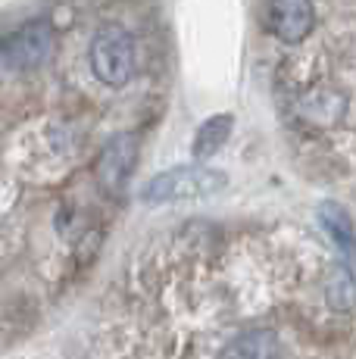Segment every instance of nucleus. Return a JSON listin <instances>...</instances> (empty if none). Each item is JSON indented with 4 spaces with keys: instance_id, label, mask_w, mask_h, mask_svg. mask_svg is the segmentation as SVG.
Masks as SVG:
<instances>
[{
    "instance_id": "nucleus-5",
    "label": "nucleus",
    "mask_w": 356,
    "mask_h": 359,
    "mask_svg": "<svg viewBox=\"0 0 356 359\" xmlns=\"http://www.w3.org/2000/svg\"><path fill=\"white\" fill-rule=\"evenodd\" d=\"M135 163H138V144L132 135H119L107 144L97 160V184L107 194H122V188L132 178Z\"/></svg>"
},
{
    "instance_id": "nucleus-3",
    "label": "nucleus",
    "mask_w": 356,
    "mask_h": 359,
    "mask_svg": "<svg viewBox=\"0 0 356 359\" xmlns=\"http://www.w3.org/2000/svg\"><path fill=\"white\" fill-rule=\"evenodd\" d=\"M53 53V29L47 19H32L0 41V60L13 72H35Z\"/></svg>"
},
{
    "instance_id": "nucleus-8",
    "label": "nucleus",
    "mask_w": 356,
    "mask_h": 359,
    "mask_svg": "<svg viewBox=\"0 0 356 359\" xmlns=\"http://www.w3.org/2000/svg\"><path fill=\"white\" fill-rule=\"evenodd\" d=\"M282 344L272 328H250L219 350L216 359H278Z\"/></svg>"
},
{
    "instance_id": "nucleus-2",
    "label": "nucleus",
    "mask_w": 356,
    "mask_h": 359,
    "mask_svg": "<svg viewBox=\"0 0 356 359\" xmlns=\"http://www.w3.org/2000/svg\"><path fill=\"white\" fill-rule=\"evenodd\" d=\"M91 69L104 85L122 88L135 72V38L125 25L107 22L91 38Z\"/></svg>"
},
{
    "instance_id": "nucleus-4",
    "label": "nucleus",
    "mask_w": 356,
    "mask_h": 359,
    "mask_svg": "<svg viewBox=\"0 0 356 359\" xmlns=\"http://www.w3.org/2000/svg\"><path fill=\"white\" fill-rule=\"evenodd\" d=\"M316 13L313 0H269L266 4V25L282 44H300L313 32Z\"/></svg>"
},
{
    "instance_id": "nucleus-10",
    "label": "nucleus",
    "mask_w": 356,
    "mask_h": 359,
    "mask_svg": "<svg viewBox=\"0 0 356 359\" xmlns=\"http://www.w3.org/2000/svg\"><path fill=\"white\" fill-rule=\"evenodd\" d=\"M325 294H328L331 309H338V313L353 309L356 306V272H353V269H347L344 262H338V266H334V272L328 275Z\"/></svg>"
},
{
    "instance_id": "nucleus-9",
    "label": "nucleus",
    "mask_w": 356,
    "mask_h": 359,
    "mask_svg": "<svg viewBox=\"0 0 356 359\" xmlns=\"http://www.w3.org/2000/svg\"><path fill=\"white\" fill-rule=\"evenodd\" d=\"M231 128H235V116L231 113H219L213 119H207L194 135V156L197 160H210L213 154L222 150V144L231 137Z\"/></svg>"
},
{
    "instance_id": "nucleus-7",
    "label": "nucleus",
    "mask_w": 356,
    "mask_h": 359,
    "mask_svg": "<svg viewBox=\"0 0 356 359\" xmlns=\"http://www.w3.org/2000/svg\"><path fill=\"white\" fill-rule=\"evenodd\" d=\"M319 219H322V225H325V231L331 234V241L338 244L341 262L356 272V229H353L350 212L341 203H334V200H325V203L319 206Z\"/></svg>"
},
{
    "instance_id": "nucleus-6",
    "label": "nucleus",
    "mask_w": 356,
    "mask_h": 359,
    "mask_svg": "<svg viewBox=\"0 0 356 359\" xmlns=\"http://www.w3.org/2000/svg\"><path fill=\"white\" fill-rule=\"evenodd\" d=\"M294 113L297 119H303L306 126H316V128H328L334 122L344 119L347 113V97L338 91H310V94H300L297 103H294Z\"/></svg>"
},
{
    "instance_id": "nucleus-1",
    "label": "nucleus",
    "mask_w": 356,
    "mask_h": 359,
    "mask_svg": "<svg viewBox=\"0 0 356 359\" xmlns=\"http://www.w3.org/2000/svg\"><path fill=\"white\" fill-rule=\"evenodd\" d=\"M228 184V175L210 165H175L153 175L141 191L144 203H172V200L210 197Z\"/></svg>"
}]
</instances>
